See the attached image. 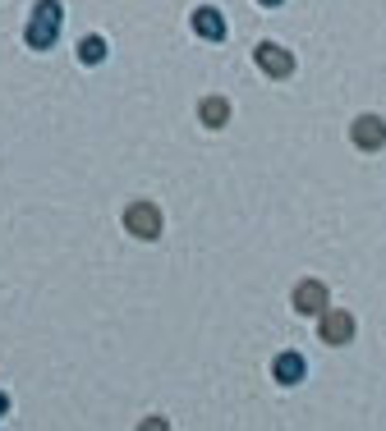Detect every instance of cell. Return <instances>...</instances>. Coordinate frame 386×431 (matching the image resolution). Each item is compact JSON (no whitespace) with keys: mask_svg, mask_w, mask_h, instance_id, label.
Listing matches in <instances>:
<instances>
[{"mask_svg":"<svg viewBox=\"0 0 386 431\" xmlns=\"http://www.w3.org/2000/svg\"><path fill=\"white\" fill-rule=\"evenodd\" d=\"M79 60H83V65H101V60H106V42H101V37H83Z\"/></svg>","mask_w":386,"mask_h":431,"instance_id":"10","label":"cell"},{"mask_svg":"<svg viewBox=\"0 0 386 431\" xmlns=\"http://www.w3.org/2000/svg\"><path fill=\"white\" fill-rule=\"evenodd\" d=\"M322 345H350L354 340V317L341 308H322Z\"/></svg>","mask_w":386,"mask_h":431,"instance_id":"3","label":"cell"},{"mask_svg":"<svg viewBox=\"0 0 386 431\" xmlns=\"http://www.w3.org/2000/svg\"><path fill=\"white\" fill-rule=\"evenodd\" d=\"M193 33L207 37V42H226V18H221V9H211V5L193 9Z\"/></svg>","mask_w":386,"mask_h":431,"instance_id":"7","label":"cell"},{"mask_svg":"<svg viewBox=\"0 0 386 431\" xmlns=\"http://www.w3.org/2000/svg\"><path fill=\"white\" fill-rule=\"evenodd\" d=\"M253 60H258V69H263L267 78H276V83L294 74V55H290L285 46H276V42H263V46L253 51Z\"/></svg>","mask_w":386,"mask_h":431,"instance_id":"2","label":"cell"},{"mask_svg":"<svg viewBox=\"0 0 386 431\" xmlns=\"http://www.w3.org/2000/svg\"><path fill=\"white\" fill-rule=\"evenodd\" d=\"M294 308L304 312V317H322V308H326V285H317V280H299Z\"/></svg>","mask_w":386,"mask_h":431,"instance_id":"6","label":"cell"},{"mask_svg":"<svg viewBox=\"0 0 386 431\" xmlns=\"http://www.w3.org/2000/svg\"><path fill=\"white\" fill-rule=\"evenodd\" d=\"M350 138H354V147H363V152H377V147L386 142V124L377 120V115H363V120H354Z\"/></svg>","mask_w":386,"mask_h":431,"instance_id":"5","label":"cell"},{"mask_svg":"<svg viewBox=\"0 0 386 431\" xmlns=\"http://www.w3.org/2000/svg\"><path fill=\"white\" fill-rule=\"evenodd\" d=\"M60 23H65V9H60V0H37V9H33V23H28L23 42L33 46V51H46V46H55V37H60Z\"/></svg>","mask_w":386,"mask_h":431,"instance_id":"1","label":"cell"},{"mask_svg":"<svg viewBox=\"0 0 386 431\" xmlns=\"http://www.w3.org/2000/svg\"><path fill=\"white\" fill-rule=\"evenodd\" d=\"M5 413H9V399H5V395H0V418H5Z\"/></svg>","mask_w":386,"mask_h":431,"instance_id":"11","label":"cell"},{"mask_svg":"<svg viewBox=\"0 0 386 431\" xmlns=\"http://www.w3.org/2000/svg\"><path fill=\"white\" fill-rule=\"evenodd\" d=\"M258 5H267V9H276V5H281V0H258Z\"/></svg>","mask_w":386,"mask_h":431,"instance_id":"12","label":"cell"},{"mask_svg":"<svg viewBox=\"0 0 386 431\" xmlns=\"http://www.w3.org/2000/svg\"><path fill=\"white\" fill-rule=\"evenodd\" d=\"M198 115H202L207 129H221V124L230 120V101H226V96H207V101L198 106Z\"/></svg>","mask_w":386,"mask_h":431,"instance_id":"9","label":"cell"},{"mask_svg":"<svg viewBox=\"0 0 386 431\" xmlns=\"http://www.w3.org/2000/svg\"><path fill=\"white\" fill-rule=\"evenodd\" d=\"M272 371H276V381H281V386H299V381H304V371H308V362L299 358V354H276Z\"/></svg>","mask_w":386,"mask_h":431,"instance_id":"8","label":"cell"},{"mask_svg":"<svg viewBox=\"0 0 386 431\" xmlns=\"http://www.w3.org/2000/svg\"><path fill=\"white\" fill-rule=\"evenodd\" d=\"M124 225H129V234H138V239H157L161 234V211L152 207V202H133V207L124 211Z\"/></svg>","mask_w":386,"mask_h":431,"instance_id":"4","label":"cell"}]
</instances>
